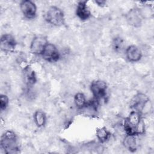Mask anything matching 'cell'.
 I'll list each match as a JSON object with an SVG mask.
<instances>
[{"instance_id":"1","label":"cell","mask_w":154,"mask_h":154,"mask_svg":"<svg viewBox=\"0 0 154 154\" xmlns=\"http://www.w3.org/2000/svg\"><path fill=\"white\" fill-rule=\"evenodd\" d=\"M125 130L127 135H137L144 132V124L142 121L141 114L132 111L125 121Z\"/></svg>"},{"instance_id":"2","label":"cell","mask_w":154,"mask_h":154,"mask_svg":"<svg viewBox=\"0 0 154 154\" xmlns=\"http://www.w3.org/2000/svg\"><path fill=\"white\" fill-rule=\"evenodd\" d=\"M1 147L4 152L7 154L17 153L19 152L17 136L14 132L7 131L2 135Z\"/></svg>"},{"instance_id":"3","label":"cell","mask_w":154,"mask_h":154,"mask_svg":"<svg viewBox=\"0 0 154 154\" xmlns=\"http://www.w3.org/2000/svg\"><path fill=\"white\" fill-rule=\"evenodd\" d=\"M46 20L55 26H61L64 23V15L63 11L55 6L50 7L45 14Z\"/></svg>"},{"instance_id":"4","label":"cell","mask_w":154,"mask_h":154,"mask_svg":"<svg viewBox=\"0 0 154 154\" xmlns=\"http://www.w3.org/2000/svg\"><path fill=\"white\" fill-rule=\"evenodd\" d=\"M106 89V84L101 80L94 81L91 82L90 85V90L93 96L98 100L105 97Z\"/></svg>"},{"instance_id":"5","label":"cell","mask_w":154,"mask_h":154,"mask_svg":"<svg viewBox=\"0 0 154 154\" xmlns=\"http://www.w3.org/2000/svg\"><path fill=\"white\" fill-rule=\"evenodd\" d=\"M149 101V99L146 94L143 93H138L131 99L130 106L133 111L141 113Z\"/></svg>"},{"instance_id":"6","label":"cell","mask_w":154,"mask_h":154,"mask_svg":"<svg viewBox=\"0 0 154 154\" xmlns=\"http://www.w3.org/2000/svg\"><path fill=\"white\" fill-rule=\"evenodd\" d=\"M48 43L47 38L42 35L35 37L30 45L31 52L35 55H42L45 48Z\"/></svg>"},{"instance_id":"7","label":"cell","mask_w":154,"mask_h":154,"mask_svg":"<svg viewBox=\"0 0 154 154\" xmlns=\"http://www.w3.org/2000/svg\"><path fill=\"white\" fill-rule=\"evenodd\" d=\"M143 17L141 11L137 8L131 9L126 16L128 23L134 27H139L141 25Z\"/></svg>"},{"instance_id":"8","label":"cell","mask_w":154,"mask_h":154,"mask_svg":"<svg viewBox=\"0 0 154 154\" xmlns=\"http://www.w3.org/2000/svg\"><path fill=\"white\" fill-rule=\"evenodd\" d=\"M16 44L15 38L11 34H5L1 38L0 48L5 52H11L14 51Z\"/></svg>"},{"instance_id":"9","label":"cell","mask_w":154,"mask_h":154,"mask_svg":"<svg viewBox=\"0 0 154 154\" xmlns=\"http://www.w3.org/2000/svg\"><path fill=\"white\" fill-rule=\"evenodd\" d=\"M42 55L45 60L49 62L57 61L60 58V53L58 49L52 43L47 44Z\"/></svg>"},{"instance_id":"10","label":"cell","mask_w":154,"mask_h":154,"mask_svg":"<svg viewBox=\"0 0 154 154\" xmlns=\"http://www.w3.org/2000/svg\"><path fill=\"white\" fill-rule=\"evenodd\" d=\"M20 9L23 14L28 19H32L36 15L37 7L34 2L29 0L22 1L20 2Z\"/></svg>"},{"instance_id":"11","label":"cell","mask_w":154,"mask_h":154,"mask_svg":"<svg viewBox=\"0 0 154 154\" xmlns=\"http://www.w3.org/2000/svg\"><path fill=\"white\" fill-rule=\"evenodd\" d=\"M86 1H82L78 2L76 14V16L82 20H86L91 16V12L87 5Z\"/></svg>"},{"instance_id":"12","label":"cell","mask_w":154,"mask_h":154,"mask_svg":"<svg viewBox=\"0 0 154 154\" xmlns=\"http://www.w3.org/2000/svg\"><path fill=\"white\" fill-rule=\"evenodd\" d=\"M126 55L128 60L131 62L139 61L142 56L140 49L135 45H131L126 50Z\"/></svg>"},{"instance_id":"13","label":"cell","mask_w":154,"mask_h":154,"mask_svg":"<svg viewBox=\"0 0 154 154\" xmlns=\"http://www.w3.org/2000/svg\"><path fill=\"white\" fill-rule=\"evenodd\" d=\"M136 136L137 135H127L123 141L125 146L131 152H135L137 149L138 143Z\"/></svg>"},{"instance_id":"14","label":"cell","mask_w":154,"mask_h":154,"mask_svg":"<svg viewBox=\"0 0 154 154\" xmlns=\"http://www.w3.org/2000/svg\"><path fill=\"white\" fill-rule=\"evenodd\" d=\"M34 120L35 125L38 127L40 128L43 126L45 125L46 121V117L45 113L40 110L35 111L34 115Z\"/></svg>"},{"instance_id":"15","label":"cell","mask_w":154,"mask_h":154,"mask_svg":"<svg viewBox=\"0 0 154 154\" xmlns=\"http://www.w3.org/2000/svg\"><path fill=\"white\" fill-rule=\"evenodd\" d=\"M24 76L28 85H32L36 82L35 74L29 67H26L24 69Z\"/></svg>"},{"instance_id":"16","label":"cell","mask_w":154,"mask_h":154,"mask_svg":"<svg viewBox=\"0 0 154 154\" xmlns=\"http://www.w3.org/2000/svg\"><path fill=\"white\" fill-rule=\"evenodd\" d=\"M109 135H110V134L109 131L106 129V128L102 127V128H97L96 136L98 140L100 142L103 143L106 141L108 139Z\"/></svg>"},{"instance_id":"17","label":"cell","mask_w":154,"mask_h":154,"mask_svg":"<svg viewBox=\"0 0 154 154\" xmlns=\"http://www.w3.org/2000/svg\"><path fill=\"white\" fill-rule=\"evenodd\" d=\"M74 102L76 106L79 108H82L85 107L87 104L85 95L82 93H78L75 94L74 97Z\"/></svg>"},{"instance_id":"18","label":"cell","mask_w":154,"mask_h":154,"mask_svg":"<svg viewBox=\"0 0 154 154\" xmlns=\"http://www.w3.org/2000/svg\"><path fill=\"white\" fill-rule=\"evenodd\" d=\"M113 49L116 52L121 51L123 46V41L120 37H116L112 43Z\"/></svg>"},{"instance_id":"19","label":"cell","mask_w":154,"mask_h":154,"mask_svg":"<svg viewBox=\"0 0 154 154\" xmlns=\"http://www.w3.org/2000/svg\"><path fill=\"white\" fill-rule=\"evenodd\" d=\"M8 104V98L5 94H1L0 96V108L1 111L6 109Z\"/></svg>"},{"instance_id":"20","label":"cell","mask_w":154,"mask_h":154,"mask_svg":"<svg viewBox=\"0 0 154 154\" xmlns=\"http://www.w3.org/2000/svg\"><path fill=\"white\" fill-rule=\"evenodd\" d=\"M95 2L96 4H98V5L99 6H103L105 4V1H96Z\"/></svg>"}]
</instances>
